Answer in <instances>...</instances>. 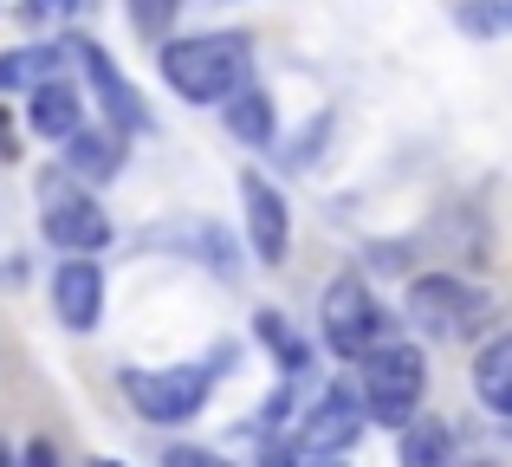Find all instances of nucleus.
<instances>
[{
    "instance_id": "4468645a",
    "label": "nucleus",
    "mask_w": 512,
    "mask_h": 467,
    "mask_svg": "<svg viewBox=\"0 0 512 467\" xmlns=\"http://www.w3.org/2000/svg\"><path fill=\"white\" fill-rule=\"evenodd\" d=\"M227 130H234L240 143H273V98L266 91H253V85H240L234 98H227Z\"/></svg>"
},
{
    "instance_id": "cd10ccee",
    "label": "nucleus",
    "mask_w": 512,
    "mask_h": 467,
    "mask_svg": "<svg viewBox=\"0 0 512 467\" xmlns=\"http://www.w3.org/2000/svg\"><path fill=\"white\" fill-rule=\"evenodd\" d=\"M506 422H512V416H506Z\"/></svg>"
},
{
    "instance_id": "dca6fc26",
    "label": "nucleus",
    "mask_w": 512,
    "mask_h": 467,
    "mask_svg": "<svg viewBox=\"0 0 512 467\" xmlns=\"http://www.w3.org/2000/svg\"><path fill=\"white\" fill-rule=\"evenodd\" d=\"M454 26L474 39H500V33H512V0H461Z\"/></svg>"
},
{
    "instance_id": "aec40b11",
    "label": "nucleus",
    "mask_w": 512,
    "mask_h": 467,
    "mask_svg": "<svg viewBox=\"0 0 512 467\" xmlns=\"http://www.w3.org/2000/svg\"><path fill=\"white\" fill-rule=\"evenodd\" d=\"M163 467H227L221 455H208V448H169Z\"/></svg>"
},
{
    "instance_id": "a211bd4d",
    "label": "nucleus",
    "mask_w": 512,
    "mask_h": 467,
    "mask_svg": "<svg viewBox=\"0 0 512 467\" xmlns=\"http://www.w3.org/2000/svg\"><path fill=\"white\" fill-rule=\"evenodd\" d=\"M260 338H266V351H273L286 370H305V338H299V331H292L279 312H260Z\"/></svg>"
},
{
    "instance_id": "bb28decb",
    "label": "nucleus",
    "mask_w": 512,
    "mask_h": 467,
    "mask_svg": "<svg viewBox=\"0 0 512 467\" xmlns=\"http://www.w3.org/2000/svg\"><path fill=\"white\" fill-rule=\"evenodd\" d=\"M98 467H117V461H98Z\"/></svg>"
},
{
    "instance_id": "9d476101",
    "label": "nucleus",
    "mask_w": 512,
    "mask_h": 467,
    "mask_svg": "<svg viewBox=\"0 0 512 467\" xmlns=\"http://www.w3.org/2000/svg\"><path fill=\"white\" fill-rule=\"evenodd\" d=\"M72 52H78V65H85V78L98 85V98H104V111H111V124H117V130H143V124H150V117H143V104H137V91H130V85H124V72L111 65V52L91 46V39H78Z\"/></svg>"
},
{
    "instance_id": "b1692460",
    "label": "nucleus",
    "mask_w": 512,
    "mask_h": 467,
    "mask_svg": "<svg viewBox=\"0 0 512 467\" xmlns=\"http://www.w3.org/2000/svg\"><path fill=\"white\" fill-rule=\"evenodd\" d=\"M39 7H46V13H72L78 0H33V13H39Z\"/></svg>"
},
{
    "instance_id": "f257e3e1",
    "label": "nucleus",
    "mask_w": 512,
    "mask_h": 467,
    "mask_svg": "<svg viewBox=\"0 0 512 467\" xmlns=\"http://www.w3.org/2000/svg\"><path fill=\"white\" fill-rule=\"evenodd\" d=\"M247 72H253L247 33H195V39H169L163 46V78L188 104H227L247 85Z\"/></svg>"
},
{
    "instance_id": "6ab92c4d",
    "label": "nucleus",
    "mask_w": 512,
    "mask_h": 467,
    "mask_svg": "<svg viewBox=\"0 0 512 467\" xmlns=\"http://www.w3.org/2000/svg\"><path fill=\"white\" fill-rule=\"evenodd\" d=\"M175 7H182V0H130V26L150 33V39H163L169 20H175Z\"/></svg>"
},
{
    "instance_id": "2eb2a0df",
    "label": "nucleus",
    "mask_w": 512,
    "mask_h": 467,
    "mask_svg": "<svg viewBox=\"0 0 512 467\" xmlns=\"http://www.w3.org/2000/svg\"><path fill=\"white\" fill-rule=\"evenodd\" d=\"M402 467H448V429L428 416L402 422Z\"/></svg>"
},
{
    "instance_id": "f3484780",
    "label": "nucleus",
    "mask_w": 512,
    "mask_h": 467,
    "mask_svg": "<svg viewBox=\"0 0 512 467\" xmlns=\"http://www.w3.org/2000/svg\"><path fill=\"white\" fill-rule=\"evenodd\" d=\"M52 65H59V52H52V46H20V52H7V59H0V91H7V85H26V91H33L39 78H52Z\"/></svg>"
},
{
    "instance_id": "0eeeda50",
    "label": "nucleus",
    "mask_w": 512,
    "mask_h": 467,
    "mask_svg": "<svg viewBox=\"0 0 512 467\" xmlns=\"http://www.w3.org/2000/svg\"><path fill=\"white\" fill-rule=\"evenodd\" d=\"M357 429H363V396H350V390H331L325 403L305 416V429H299V455H344L350 442H357Z\"/></svg>"
},
{
    "instance_id": "7ed1b4c3",
    "label": "nucleus",
    "mask_w": 512,
    "mask_h": 467,
    "mask_svg": "<svg viewBox=\"0 0 512 467\" xmlns=\"http://www.w3.org/2000/svg\"><path fill=\"white\" fill-rule=\"evenodd\" d=\"M214 390V364H175V370H130L124 396L143 422H188Z\"/></svg>"
},
{
    "instance_id": "423d86ee",
    "label": "nucleus",
    "mask_w": 512,
    "mask_h": 467,
    "mask_svg": "<svg viewBox=\"0 0 512 467\" xmlns=\"http://www.w3.org/2000/svg\"><path fill=\"white\" fill-rule=\"evenodd\" d=\"M52 312L72 331H91L104 318V273H98L91 253H78V260H65L59 273H52Z\"/></svg>"
},
{
    "instance_id": "393cba45",
    "label": "nucleus",
    "mask_w": 512,
    "mask_h": 467,
    "mask_svg": "<svg viewBox=\"0 0 512 467\" xmlns=\"http://www.w3.org/2000/svg\"><path fill=\"white\" fill-rule=\"evenodd\" d=\"M305 467H350L344 455H305Z\"/></svg>"
},
{
    "instance_id": "f03ea898",
    "label": "nucleus",
    "mask_w": 512,
    "mask_h": 467,
    "mask_svg": "<svg viewBox=\"0 0 512 467\" xmlns=\"http://www.w3.org/2000/svg\"><path fill=\"white\" fill-rule=\"evenodd\" d=\"M350 364H357V396L376 422H396L402 429V422L422 409V390H428L422 351H409V344H370V351L350 357Z\"/></svg>"
},
{
    "instance_id": "20e7f679",
    "label": "nucleus",
    "mask_w": 512,
    "mask_h": 467,
    "mask_svg": "<svg viewBox=\"0 0 512 467\" xmlns=\"http://www.w3.org/2000/svg\"><path fill=\"white\" fill-rule=\"evenodd\" d=\"M318 325H325V344L350 364V357H363V351L376 344V325H383V312H376L370 286H363L357 273H344V279H331V286H325Z\"/></svg>"
},
{
    "instance_id": "412c9836",
    "label": "nucleus",
    "mask_w": 512,
    "mask_h": 467,
    "mask_svg": "<svg viewBox=\"0 0 512 467\" xmlns=\"http://www.w3.org/2000/svg\"><path fill=\"white\" fill-rule=\"evenodd\" d=\"M13 156H20V130H13L7 104H0V163H13Z\"/></svg>"
},
{
    "instance_id": "ddd939ff",
    "label": "nucleus",
    "mask_w": 512,
    "mask_h": 467,
    "mask_svg": "<svg viewBox=\"0 0 512 467\" xmlns=\"http://www.w3.org/2000/svg\"><path fill=\"white\" fill-rule=\"evenodd\" d=\"M474 390H480V403H487L493 416H512V331L493 338L487 351L474 357Z\"/></svg>"
},
{
    "instance_id": "4be33fe9",
    "label": "nucleus",
    "mask_w": 512,
    "mask_h": 467,
    "mask_svg": "<svg viewBox=\"0 0 512 467\" xmlns=\"http://www.w3.org/2000/svg\"><path fill=\"white\" fill-rule=\"evenodd\" d=\"M26 467H59V455H52V442H33V448H26Z\"/></svg>"
},
{
    "instance_id": "1a4fd4ad",
    "label": "nucleus",
    "mask_w": 512,
    "mask_h": 467,
    "mask_svg": "<svg viewBox=\"0 0 512 467\" xmlns=\"http://www.w3.org/2000/svg\"><path fill=\"white\" fill-rule=\"evenodd\" d=\"M46 240L65 253H98L104 240H111V221H104V208L91 202V195H59V202L46 208Z\"/></svg>"
},
{
    "instance_id": "a878e982",
    "label": "nucleus",
    "mask_w": 512,
    "mask_h": 467,
    "mask_svg": "<svg viewBox=\"0 0 512 467\" xmlns=\"http://www.w3.org/2000/svg\"><path fill=\"white\" fill-rule=\"evenodd\" d=\"M0 467H13V455H7V442H0Z\"/></svg>"
},
{
    "instance_id": "f8f14e48",
    "label": "nucleus",
    "mask_w": 512,
    "mask_h": 467,
    "mask_svg": "<svg viewBox=\"0 0 512 467\" xmlns=\"http://www.w3.org/2000/svg\"><path fill=\"white\" fill-rule=\"evenodd\" d=\"M117 163H124V143L104 137V130H72V137H65V169H72L78 182H111Z\"/></svg>"
},
{
    "instance_id": "39448f33",
    "label": "nucleus",
    "mask_w": 512,
    "mask_h": 467,
    "mask_svg": "<svg viewBox=\"0 0 512 467\" xmlns=\"http://www.w3.org/2000/svg\"><path fill=\"white\" fill-rule=\"evenodd\" d=\"M480 312H487V299H480L474 286H461L454 273H428V279L409 286V318L428 338H461V331H474Z\"/></svg>"
},
{
    "instance_id": "9b49d317",
    "label": "nucleus",
    "mask_w": 512,
    "mask_h": 467,
    "mask_svg": "<svg viewBox=\"0 0 512 467\" xmlns=\"http://www.w3.org/2000/svg\"><path fill=\"white\" fill-rule=\"evenodd\" d=\"M26 124H33V137L65 143L78 130V91L65 85V78H39V85L26 91Z\"/></svg>"
},
{
    "instance_id": "5701e85b",
    "label": "nucleus",
    "mask_w": 512,
    "mask_h": 467,
    "mask_svg": "<svg viewBox=\"0 0 512 467\" xmlns=\"http://www.w3.org/2000/svg\"><path fill=\"white\" fill-rule=\"evenodd\" d=\"M292 461H299V448H266L260 455V467H292Z\"/></svg>"
},
{
    "instance_id": "6e6552de",
    "label": "nucleus",
    "mask_w": 512,
    "mask_h": 467,
    "mask_svg": "<svg viewBox=\"0 0 512 467\" xmlns=\"http://www.w3.org/2000/svg\"><path fill=\"white\" fill-rule=\"evenodd\" d=\"M240 208H247V234H253V253L266 266L286 260V202L266 176H240Z\"/></svg>"
}]
</instances>
